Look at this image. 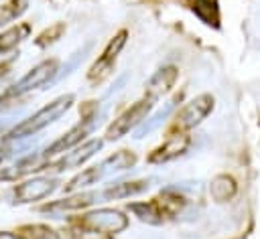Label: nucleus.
Wrapping results in <instances>:
<instances>
[{
	"mask_svg": "<svg viewBox=\"0 0 260 239\" xmlns=\"http://www.w3.org/2000/svg\"><path fill=\"white\" fill-rule=\"evenodd\" d=\"M73 103V95L67 93V95H61L57 99H53L51 103L43 105L37 113H32L30 117L22 120L18 126H14L6 136L4 140H18V138H26V136H35L39 130L47 128L49 124H53L55 120H59Z\"/></svg>",
	"mask_w": 260,
	"mask_h": 239,
	"instance_id": "1",
	"label": "nucleus"
},
{
	"mask_svg": "<svg viewBox=\"0 0 260 239\" xmlns=\"http://www.w3.org/2000/svg\"><path fill=\"white\" fill-rule=\"evenodd\" d=\"M59 71V61L57 59H45L39 65H35L20 81H16L2 97H20L32 89H39L43 85H47Z\"/></svg>",
	"mask_w": 260,
	"mask_h": 239,
	"instance_id": "2",
	"label": "nucleus"
},
{
	"mask_svg": "<svg viewBox=\"0 0 260 239\" xmlns=\"http://www.w3.org/2000/svg\"><path fill=\"white\" fill-rule=\"evenodd\" d=\"M213 109V95L209 93H201L197 97H193L191 101H187L173 117V130H179V132H185V130H191L195 128L197 124H201L207 113Z\"/></svg>",
	"mask_w": 260,
	"mask_h": 239,
	"instance_id": "3",
	"label": "nucleus"
},
{
	"mask_svg": "<svg viewBox=\"0 0 260 239\" xmlns=\"http://www.w3.org/2000/svg\"><path fill=\"white\" fill-rule=\"evenodd\" d=\"M152 109V99L144 97L140 101H136L134 105H130L124 113H120L106 130V140H120L122 136H126L130 130L138 128L142 124V120H146L148 111Z\"/></svg>",
	"mask_w": 260,
	"mask_h": 239,
	"instance_id": "4",
	"label": "nucleus"
},
{
	"mask_svg": "<svg viewBox=\"0 0 260 239\" xmlns=\"http://www.w3.org/2000/svg\"><path fill=\"white\" fill-rule=\"evenodd\" d=\"M75 223L112 235V233H120L128 227V217L118 209H106L104 207V209H95V211L81 215V219H77Z\"/></svg>",
	"mask_w": 260,
	"mask_h": 239,
	"instance_id": "5",
	"label": "nucleus"
},
{
	"mask_svg": "<svg viewBox=\"0 0 260 239\" xmlns=\"http://www.w3.org/2000/svg\"><path fill=\"white\" fill-rule=\"evenodd\" d=\"M126 38H128V30H124V28H122L120 32H116V34L110 38V43L106 45L102 57L91 65V69H89V73H87V79H89V81H102L104 77H108V75L114 71V63H116V59H118L122 47L126 45Z\"/></svg>",
	"mask_w": 260,
	"mask_h": 239,
	"instance_id": "6",
	"label": "nucleus"
},
{
	"mask_svg": "<svg viewBox=\"0 0 260 239\" xmlns=\"http://www.w3.org/2000/svg\"><path fill=\"white\" fill-rule=\"evenodd\" d=\"M57 184H59L57 178H51V176H37V178L24 180L18 186H14V190H12L14 203L24 205V203L41 201V198L49 196L57 188Z\"/></svg>",
	"mask_w": 260,
	"mask_h": 239,
	"instance_id": "7",
	"label": "nucleus"
},
{
	"mask_svg": "<svg viewBox=\"0 0 260 239\" xmlns=\"http://www.w3.org/2000/svg\"><path fill=\"white\" fill-rule=\"evenodd\" d=\"M91 128H93V117H85L83 122H79L77 126H73L67 134H63L61 138H57L51 146H47V150L43 152V156L49 160V158H53V156H57V154L69 152L71 148H75V146L91 132Z\"/></svg>",
	"mask_w": 260,
	"mask_h": 239,
	"instance_id": "8",
	"label": "nucleus"
},
{
	"mask_svg": "<svg viewBox=\"0 0 260 239\" xmlns=\"http://www.w3.org/2000/svg\"><path fill=\"white\" fill-rule=\"evenodd\" d=\"M191 144V138L185 134V132H179L175 136H169L158 148H154L150 154H148V162L150 164H162V162H169V160H175L179 156H183L187 152Z\"/></svg>",
	"mask_w": 260,
	"mask_h": 239,
	"instance_id": "9",
	"label": "nucleus"
},
{
	"mask_svg": "<svg viewBox=\"0 0 260 239\" xmlns=\"http://www.w3.org/2000/svg\"><path fill=\"white\" fill-rule=\"evenodd\" d=\"M102 140H98V138H93V140H87V142H83L81 146H75V148H71L69 152H65V156L63 158H59L57 162H53V170L55 172H61V170H67V168H75V166H81L83 162H87L100 148H102Z\"/></svg>",
	"mask_w": 260,
	"mask_h": 239,
	"instance_id": "10",
	"label": "nucleus"
},
{
	"mask_svg": "<svg viewBox=\"0 0 260 239\" xmlns=\"http://www.w3.org/2000/svg\"><path fill=\"white\" fill-rule=\"evenodd\" d=\"M177 77H179V69H177L175 65L160 67V69L148 79V83H146V97L152 99V101L158 99V97H162L165 93H169V91L173 89Z\"/></svg>",
	"mask_w": 260,
	"mask_h": 239,
	"instance_id": "11",
	"label": "nucleus"
},
{
	"mask_svg": "<svg viewBox=\"0 0 260 239\" xmlns=\"http://www.w3.org/2000/svg\"><path fill=\"white\" fill-rule=\"evenodd\" d=\"M93 198H98L95 192H77L73 196H67V198H61V201H55V203H49V205H43L41 211L43 213H57V211H75V209H83V207H89L93 203Z\"/></svg>",
	"mask_w": 260,
	"mask_h": 239,
	"instance_id": "12",
	"label": "nucleus"
},
{
	"mask_svg": "<svg viewBox=\"0 0 260 239\" xmlns=\"http://www.w3.org/2000/svg\"><path fill=\"white\" fill-rule=\"evenodd\" d=\"M209 194L215 203H228L238 194V182L230 174H217L209 184Z\"/></svg>",
	"mask_w": 260,
	"mask_h": 239,
	"instance_id": "13",
	"label": "nucleus"
},
{
	"mask_svg": "<svg viewBox=\"0 0 260 239\" xmlns=\"http://www.w3.org/2000/svg\"><path fill=\"white\" fill-rule=\"evenodd\" d=\"M187 8H191L195 12L197 18H201L205 24H213L215 28L219 26V8H217V0H181Z\"/></svg>",
	"mask_w": 260,
	"mask_h": 239,
	"instance_id": "14",
	"label": "nucleus"
},
{
	"mask_svg": "<svg viewBox=\"0 0 260 239\" xmlns=\"http://www.w3.org/2000/svg\"><path fill=\"white\" fill-rule=\"evenodd\" d=\"M30 34V24L28 22H16L10 28L0 32V55L16 49L26 36Z\"/></svg>",
	"mask_w": 260,
	"mask_h": 239,
	"instance_id": "15",
	"label": "nucleus"
},
{
	"mask_svg": "<svg viewBox=\"0 0 260 239\" xmlns=\"http://www.w3.org/2000/svg\"><path fill=\"white\" fill-rule=\"evenodd\" d=\"M148 188V180H130V182H118V184H112L108 186L102 196L108 198V201H118V198H126V196H132V194H140Z\"/></svg>",
	"mask_w": 260,
	"mask_h": 239,
	"instance_id": "16",
	"label": "nucleus"
},
{
	"mask_svg": "<svg viewBox=\"0 0 260 239\" xmlns=\"http://www.w3.org/2000/svg\"><path fill=\"white\" fill-rule=\"evenodd\" d=\"M136 164V154L130 152V150H120L112 156H108L100 166L104 170V174H114V172H122V170H128Z\"/></svg>",
	"mask_w": 260,
	"mask_h": 239,
	"instance_id": "17",
	"label": "nucleus"
},
{
	"mask_svg": "<svg viewBox=\"0 0 260 239\" xmlns=\"http://www.w3.org/2000/svg\"><path fill=\"white\" fill-rule=\"evenodd\" d=\"M154 203H156V207H158V211L162 213L165 219L175 217V215L185 207V198H183L177 190H173V188L162 190V192L154 198Z\"/></svg>",
	"mask_w": 260,
	"mask_h": 239,
	"instance_id": "18",
	"label": "nucleus"
},
{
	"mask_svg": "<svg viewBox=\"0 0 260 239\" xmlns=\"http://www.w3.org/2000/svg\"><path fill=\"white\" fill-rule=\"evenodd\" d=\"M106 174H104V170H102V166L98 164V166H91V168H85L83 172H79L77 176H73L67 184H65V192H75V190H79V188H85V186H89V184H95L98 180H102Z\"/></svg>",
	"mask_w": 260,
	"mask_h": 239,
	"instance_id": "19",
	"label": "nucleus"
},
{
	"mask_svg": "<svg viewBox=\"0 0 260 239\" xmlns=\"http://www.w3.org/2000/svg\"><path fill=\"white\" fill-rule=\"evenodd\" d=\"M128 209L142 221V223H148V225H160L165 221L162 213L158 211L156 203L154 201H148V203H132L128 205Z\"/></svg>",
	"mask_w": 260,
	"mask_h": 239,
	"instance_id": "20",
	"label": "nucleus"
},
{
	"mask_svg": "<svg viewBox=\"0 0 260 239\" xmlns=\"http://www.w3.org/2000/svg\"><path fill=\"white\" fill-rule=\"evenodd\" d=\"M18 233L24 237V239H61L57 231H53L49 225H22L18 229Z\"/></svg>",
	"mask_w": 260,
	"mask_h": 239,
	"instance_id": "21",
	"label": "nucleus"
},
{
	"mask_svg": "<svg viewBox=\"0 0 260 239\" xmlns=\"http://www.w3.org/2000/svg\"><path fill=\"white\" fill-rule=\"evenodd\" d=\"M65 32V22H55L51 24L49 28H45L37 38H35V45L37 47H49L53 43H57Z\"/></svg>",
	"mask_w": 260,
	"mask_h": 239,
	"instance_id": "22",
	"label": "nucleus"
},
{
	"mask_svg": "<svg viewBox=\"0 0 260 239\" xmlns=\"http://www.w3.org/2000/svg\"><path fill=\"white\" fill-rule=\"evenodd\" d=\"M69 239H114V237L110 233L95 231V229L83 227L79 223H73V227L69 229Z\"/></svg>",
	"mask_w": 260,
	"mask_h": 239,
	"instance_id": "23",
	"label": "nucleus"
},
{
	"mask_svg": "<svg viewBox=\"0 0 260 239\" xmlns=\"http://www.w3.org/2000/svg\"><path fill=\"white\" fill-rule=\"evenodd\" d=\"M24 8H26L24 6V0H8V2H4L0 6V24L14 20Z\"/></svg>",
	"mask_w": 260,
	"mask_h": 239,
	"instance_id": "24",
	"label": "nucleus"
},
{
	"mask_svg": "<svg viewBox=\"0 0 260 239\" xmlns=\"http://www.w3.org/2000/svg\"><path fill=\"white\" fill-rule=\"evenodd\" d=\"M0 239H24L18 231L16 233H12V231H0Z\"/></svg>",
	"mask_w": 260,
	"mask_h": 239,
	"instance_id": "25",
	"label": "nucleus"
},
{
	"mask_svg": "<svg viewBox=\"0 0 260 239\" xmlns=\"http://www.w3.org/2000/svg\"><path fill=\"white\" fill-rule=\"evenodd\" d=\"M6 156H8V152H6L4 148H0V164H2L4 160H6Z\"/></svg>",
	"mask_w": 260,
	"mask_h": 239,
	"instance_id": "26",
	"label": "nucleus"
}]
</instances>
